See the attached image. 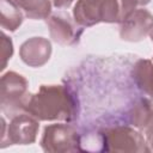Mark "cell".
I'll return each instance as SVG.
<instances>
[{"label": "cell", "instance_id": "obj_15", "mask_svg": "<svg viewBox=\"0 0 153 153\" xmlns=\"http://www.w3.org/2000/svg\"><path fill=\"white\" fill-rule=\"evenodd\" d=\"M12 55H13V43H12V39L5 32H2V35H1V57H2L1 71H4L6 68L7 62L12 57Z\"/></svg>", "mask_w": 153, "mask_h": 153}, {"label": "cell", "instance_id": "obj_3", "mask_svg": "<svg viewBox=\"0 0 153 153\" xmlns=\"http://www.w3.org/2000/svg\"><path fill=\"white\" fill-rule=\"evenodd\" d=\"M27 87L29 82L22 74L14 71H8L2 74L0 85V105L1 111L6 116L12 118L24 111L31 96Z\"/></svg>", "mask_w": 153, "mask_h": 153}, {"label": "cell", "instance_id": "obj_5", "mask_svg": "<svg viewBox=\"0 0 153 153\" xmlns=\"http://www.w3.org/2000/svg\"><path fill=\"white\" fill-rule=\"evenodd\" d=\"M41 147L49 153H67L81 151V139L76 129L67 123L45 126L41 137Z\"/></svg>", "mask_w": 153, "mask_h": 153}, {"label": "cell", "instance_id": "obj_9", "mask_svg": "<svg viewBox=\"0 0 153 153\" xmlns=\"http://www.w3.org/2000/svg\"><path fill=\"white\" fill-rule=\"evenodd\" d=\"M51 55V43L44 37H31L26 39L19 48L22 61L30 67L44 66Z\"/></svg>", "mask_w": 153, "mask_h": 153}, {"label": "cell", "instance_id": "obj_1", "mask_svg": "<svg viewBox=\"0 0 153 153\" xmlns=\"http://www.w3.org/2000/svg\"><path fill=\"white\" fill-rule=\"evenodd\" d=\"M24 111L38 121L72 122L78 116L75 97L63 85H42L30 96Z\"/></svg>", "mask_w": 153, "mask_h": 153}, {"label": "cell", "instance_id": "obj_2", "mask_svg": "<svg viewBox=\"0 0 153 153\" xmlns=\"http://www.w3.org/2000/svg\"><path fill=\"white\" fill-rule=\"evenodd\" d=\"M73 18L82 27L99 23H120V0H76Z\"/></svg>", "mask_w": 153, "mask_h": 153}, {"label": "cell", "instance_id": "obj_6", "mask_svg": "<svg viewBox=\"0 0 153 153\" xmlns=\"http://www.w3.org/2000/svg\"><path fill=\"white\" fill-rule=\"evenodd\" d=\"M39 121L31 116L30 114L23 111L13 116L8 124H6L5 118H1L2 130H1V148L10 145H30L36 141Z\"/></svg>", "mask_w": 153, "mask_h": 153}, {"label": "cell", "instance_id": "obj_7", "mask_svg": "<svg viewBox=\"0 0 153 153\" xmlns=\"http://www.w3.org/2000/svg\"><path fill=\"white\" fill-rule=\"evenodd\" d=\"M50 38L61 45H73L80 41L84 27L67 12L50 14L47 18Z\"/></svg>", "mask_w": 153, "mask_h": 153}, {"label": "cell", "instance_id": "obj_17", "mask_svg": "<svg viewBox=\"0 0 153 153\" xmlns=\"http://www.w3.org/2000/svg\"><path fill=\"white\" fill-rule=\"evenodd\" d=\"M74 0H51L53 6L56 8H68Z\"/></svg>", "mask_w": 153, "mask_h": 153}, {"label": "cell", "instance_id": "obj_16", "mask_svg": "<svg viewBox=\"0 0 153 153\" xmlns=\"http://www.w3.org/2000/svg\"><path fill=\"white\" fill-rule=\"evenodd\" d=\"M142 131L145 134L146 143H147V147H148L149 152H153V111H152V116H151L147 126L145 127V129Z\"/></svg>", "mask_w": 153, "mask_h": 153}, {"label": "cell", "instance_id": "obj_10", "mask_svg": "<svg viewBox=\"0 0 153 153\" xmlns=\"http://www.w3.org/2000/svg\"><path fill=\"white\" fill-rule=\"evenodd\" d=\"M131 78L136 87L151 99L153 98V61L140 59L131 69Z\"/></svg>", "mask_w": 153, "mask_h": 153}, {"label": "cell", "instance_id": "obj_18", "mask_svg": "<svg viewBox=\"0 0 153 153\" xmlns=\"http://www.w3.org/2000/svg\"><path fill=\"white\" fill-rule=\"evenodd\" d=\"M148 36L151 37V41L153 42V24H152V26H151V30H149V33H148Z\"/></svg>", "mask_w": 153, "mask_h": 153}, {"label": "cell", "instance_id": "obj_13", "mask_svg": "<svg viewBox=\"0 0 153 153\" xmlns=\"http://www.w3.org/2000/svg\"><path fill=\"white\" fill-rule=\"evenodd\" d=\"M29 19H47L51 14V0H14Z\"/></svg>", "mask_w": 153, "mask_h": 153}, {"label": "cell", "instance_id": "obj_4", "mask_svg": "<svg viewBox=\"0 0 153 153\" xmlns=\"http://www.w3.org/2000/svg\"><path fill=\"white\" fill-rule=\"evenodd\" d=\"M99 136L106 152H149L145 136L130 126L105 128Z\"/></svg>", "mask_w": 153, "mask_h": 153}, {"label": "cell", "instance_id": "obj_11", "mask_svg": "<svg viewBox=\"0 0 153 153\" xmlns=\"http://www.w3.org/2000/svg\"><path fill=\"white\" fill-rule=\"evenodd\" d=\"M1 27L7 31H16L23 23L24 13L14 0H1Z\"/></svg>", "mask_w": 153, "mask_h": 153}, {"label": "cell", "instance_id": "obj_14", "mask_svg": "<svg viewBox=\"0 0 153 153\" xmlns=\"http://www.w3.org/2000/svg\"><path fill=\"white\" fill-rule=\"evenodd\" d=\"M151 0H120V22L130 12L149 4Z\"/></svg>", "mask_w": 153, "mask_h": 153}, {"label": "cell", "instance_id": "obj_12", "mask_svg": "<svg viewBox=\"0 0 153 153\" xmlns=\"http://www.w3.org/2000/svg\"><path fill=\"white\" fill-rule=\"evenodd\" d=\"M153 111V104L151 102V98H141L139 99L129 110L128 114V121L130 126L139 130H143L147 126Z\"/></svg>", "mask_w": 153, "mask_h": 153}, {"label": "cell", "instance_id": "obj_8", "mask_svg": "<svg viewBox=\"0 0 153 153\" xmlns=\"http://www.w3.org/2000/svg\"><path fill=\"white\" fill-rule=\"evenodd\" d=\"M153 14L143 8H136L120 22V37L126 42H140L151 30Z\"/></svg>", "mask_w": 153, "mask_h": 153}]
</instances>
